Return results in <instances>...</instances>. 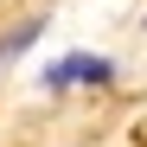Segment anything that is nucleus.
Here are the masks:
<instances>
[{"instance_id": "nucleus-1", "label": "nucleus", "mask_w": 147, "mask_h": 147, "mask_svg": "<svg viewBox=\"0 0 147 147\" xmlns=\"http://www.w3.org/2000/svg\"><path fill=\"white\" fill-rule=\"evenodd\" d=\"M115 83V64L96 58V51H64L58 64H45V90L51 96H70V90H109Z\"/></svg>"}, {"instance_id": "nucleus-2", "label": "nucleus", "mask_w": 147, "mask_h": 147, "mask_svg": "<svg viewBox=\"0 0 147 147\" xmlns=\"http://www.w3.org/2000/svg\"><path fill=\"white\" fill-rule=\"evenodd\" d=\"M45 32V13H26V19H19V26H7V32H0V70H7L19 51H32V38Z\"/></svg>"}]
</instances>
